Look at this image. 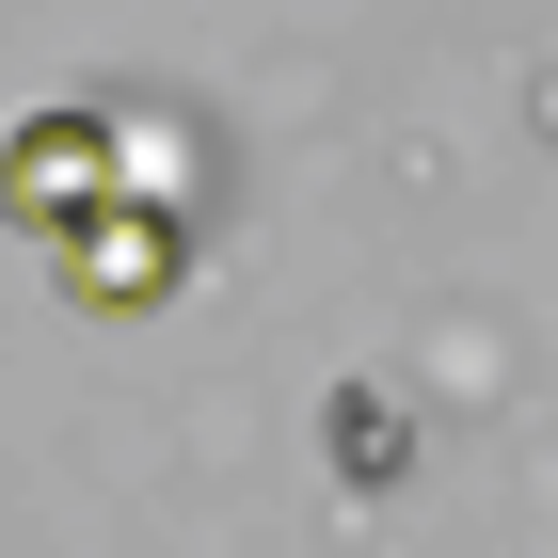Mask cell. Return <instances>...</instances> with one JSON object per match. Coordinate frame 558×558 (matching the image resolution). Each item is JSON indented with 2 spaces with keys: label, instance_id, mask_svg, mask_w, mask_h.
I'll list each match as a JSON object with an SVG mask.
<instances>
[{
  "label": "cell",
  "instance_id": "3957f363",
  "mask_svg": "<svg viewBox=\"0 0 558 558\" xmlns=\"http://www.w3.org/2000/svg\"><path fill=\"white\" fill-rule=\"evenodd\" d=\"M112 192H144V208H192L208 192V144L160 129V112H112Z\"/></svg>",
  "mask_w": 558,
  "mask_h": 558
},
{
  "label": "cell",
  "instance_id": "7a4b0ae2",
  "mask_svg": "<svg viewBox=\"0 0 558 558\" xmlns=\"http://www.w3.org/2000/svg\"><path fill=\"white\" fill-rule=\"evenodd\" d=\"M96 192H112V112H33V129L0 144V223L16 240H64Z\"/></svg>",
  "mask_w": 558,
  "mask_h": 558
},
{
  "label": "cell",
  "instance_id": "6da1fadb",
  "mask_svg": "<svg viewBox=\"0 0 558 558\" xmlns=\"http://www.w3.org/2000/svg\"><path fill=\"white\" fill-rule=\"evenodd\" d=\"M48 271L96 303V319H144V303L192 288V208H144V192H96L64 240H48Z\"/></svg>",
  "mask_w": 558,
  "mask_h": 558
}]
</instances>
